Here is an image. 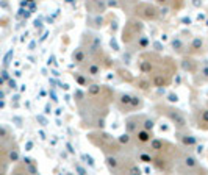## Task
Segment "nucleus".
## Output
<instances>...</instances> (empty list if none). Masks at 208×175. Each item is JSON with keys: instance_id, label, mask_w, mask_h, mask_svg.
Here are the masks:
<instances>
[{"instance_id": "35", "label": "nucleus", "mask_w": 208, "mask_h": 175, "mask_svg": "<svg viewBox=\"0 0 208 175\" xmlns=\"http://www.w3.org/2000/svg\"><path fill=\"white\" fill-rule=\"evenodd\" d=\"M17 158H19V156H17V152H11L10 159H11V161H17Z\"/></svg>"}, {"instance_id": "32", "label": "nucleus", "mask_w": 208, "mask_h": 175, "mask_svg": "<svg viewBox=\"0 0 208 175\" xmlns=\"http://www.w3.org/2000/svg\"><path fill=\"white\" fill-rule=\"evenodd\" d=\"M75 80H77V83H78L80 86H86V85H88V80H86L85 77H81L80 74H75Z\"/></svg>"}, {"instance_id": "28", "label": "nucleus", "mask_w": 208, "mask_h": 175, "mask_svg": "<svg viewBox=\"0 0 208 175\" xmlns=\"http://www.w3.org/2000/svg\"><path fill=\"white\" fill-rule=\"evenodd\" d=\"M155 127V120L150 119V117H144L143 119V128H147V130H152Z\"/></svg>"}, {"instance_id": "13", "label": "nucleus", "mask_w": 208, "mask_h": 175, "mask_svg": "<svg viewBox=\"0 0 208 175\" xmlns=\"http://www.w3.org/2000/svg\"><path fill=\"white\" fill-rule=\"evenodd\" d=\"M188 52H189L191 55L203 53V52H205V41H203V38H200V36L192 38L191 42H189V46H188Z\"/></svg>"}, {"instance_id": "23", "label": "nucleus", "mask_w": 208, "mask_h": 175, "mask_svg": "<svg viewBox=\"0 0 208 175\" xmlns=\"http://www.w3.org/2000/svg\"><path fill=\"white\" fill-rule=\"evenodd\" d=\"M100 94H103V88L100 85H91V86H88V97L89 99H99Z\"/></svg>"}, {"instance_id": "14", "label": "nucleus", "mask_w": 208, "mask_h": 175, "mask_svg": "<svg viewBox=\"0 0 208 175\" xmlns=\"http://www.w3.org/2000/svg\"><path fill=\"white\" fill-rule=\"evenodd\" d=\"M143 119L144 116H130L127 120H125V128H127V133H135L136 130H139L143 127Z\"/></svg>"}, {"instance_id": "3", "label": "nucleus", "mask_w": 208, "mask_h": 175, "mask_svg": "<svg viewBox=\"0 0 208 175\" xmlns=\"http://www.w3.org/2000/svg\"><path fill=\"white\" fill-rule=\"evenodd\" d=\"M133 16L141 21H157L160 17V11H158V7L152 3L139 2L133 7Z\"/></svg>"}, {"instance_id": "12", "label": "nucleus", "mask_w": 208, "mask_h": 175, "mask_svg": "<svg viewBox=\"0 0 208 175\" xmlns=\"http://www.w3.org/2000/svg\"><path fill=\"white\" fill-rule=\"evenodd\" d=\"M177 139L180 141V144H183L185 147H194L197 144V139L196 136H192L189 131H186L185 128H180L177 130Z\"/></svg>"}, {"instance_id": "34", "label": "nucleus", "mask_w": 208, "mask_h": 175, "mask_svg": "<svg viewBox=\"0 0 208 175\" xmlns=\"http://www.w3.org/2000/svg\"><path fill=\"white\" fill-rule=\"evenodd\" d=\"M155 3L160 7H166V5H169V0H155Z\"/></svg>"}, {"instance_id": "27", "label": "nucleus", "mask_w": 208, "mask_h": 175, "mask_svg": "<svg viewBox=\"0 0 208 175\" xmlns=\"http://www.w3.org/2000/svg\"><path fill=\"white\" fill-rule=\"evenodd\" d=\"M152 158H153V155L149 153V152H141V153L138 155V159H139L141 163H152Z\"/></svg>"}, {"instance_id": "30", "label": "nucleus", "mask_w": 208, "mask_h": 175, "mask_svg": "<svg viewBox=\"0 0 208 175\" xmlns=\"http://www.w3.org/2000/svg\"><path fill=\"white\" fill-rule=\"evenodd\" d=\"M130 141H132V136H130V133H125V134H122V136L118 139V142H119L121 145H127Z\"/></svg>"}, {"instance_id": "4", "label": "nucleus", "mask_w": 208, "mask_h": 175, "mask_svg": "<svg viewBox=\"0 0 208 175\" xmlns=\"http://www.w3.org/2000/svg\"><path fill=\"white\" fill-rule=\"evenodd\" d=\"M116 105L119 109L128 113V111H136L143 106V100L138 97V95H132V94H127V92H122L118 95L116 99Z\"/></svg>"}, {"instance_id": "29", "label": "nucleus", "mask_w": 208, "mask_h": 175, "mask_svg": "<svg viewBox=\"0 0 208 175\" xmlns=\"http://www.w3.org/2000/svg\"><path fill=\"white\" fill-rule=\"evenodd\" d=\"M169 5L174 10H181L185 7V0H169Z\"/></svg>"}, {"instance_id": "16", "label": "nucleus", "mask_w": 208, "mask_h": 175, "mask_svg": "<svg viewBox=\"0 0 208 175\" xmlns=\"http://www.w3.org/2000/svg\"><path fill=\"white\" fill-rule=\"evenodd\" d=\"M171 78L172 77H169V75H166V74H160V72H153L152 74V86H157V88H164V86H167L169 83H171Z\"/></svg>"}, {"instance_id": "7", "label": "nucleus", "mask_w": 208, "mask_h": 175, "mask_svg": "<svg viewBox=\"0 0 208 175\" xmlns=\"http://www.w3.org/2000/svg\"><path fill=\"white\" fill-rule=\"evenodd\" d=\"M158 61L160 58L157 56V53H144L138 60V69L141 74H152Z\"/></svg>"}, {"instance_id": "19", "label": "nucleus", "mask_w": 208, "mask_h": 175, "mask_svg": "<svg viewBox=\"0 0 208 175\" xmlns=\"http://www.w3.org/2000/svg\"><path fill=\"white\" fill-rule=\"evenodd\" d=\"M88 25L91 28H102L105 25V19H103L100 14H89L88 17Z\"/></svg>"}, {"instance_id": "2", "label": "nucleus", "mask_w": 208, "mask_h": 175, "mask_svg": "<svg viewBox=\"0 0 208 175\" xmlns=\"http://www.w3.org/2000/svg\"><path fill=\"white\" fill-rule=\"evenodd\" d=\"M143 30H144V24L141 19L138 17H133V19H128L124 30H122V35H121V39L125 46H130L132 42H135V39L143 35Z\"/></svg>"}, {"instance_id": "9", "label": "nucleus", "mask_w": 208, "mask_h": 175, "mask_svg": "<svg viewBox=\"0 0 208 175\" xmlns=\"http://www.w3.org/2000/svg\"><path fill=\"white\" fill-rule=\"evenodd\" d=\"M108 0H86V10L89 14H102L107 11Z\"/></svg>"}, {"instance_id": "15", "label": "nucleus", "mask_w": 208, "mask_h": 175, "mask_svg": "<svg viewBox=\"0 0 208 175\" xmlns=\"http://www.w3.org/2000/svg\"><path fill=\"white\" fill-rule=\"evenodd\" d=\"M105 166L108 167V170H111L113 173L121 170V158L116 153H108L105 156Z\"/></svg>"}, {"instance_id": "31", "label": "nucleus", "mask_w": 208, "mask_h": 175, "mask_svg": "<svg viewBox=\"0 0 208 175\" xmlns=\"http://www.w3.org/2000/svg\"><path fill=\"white\" fill-rule=\"evenodd\" d=\"M130 72H127V70H119V77H122L125 81H133V77L132 75H128Z\"/></svg>"}, {"instance_id": "26", "label": "nucleus", "mask_w": 208, "mask_h": 175, "mask_svg": "<svg viewBox=\"0 0 208 175\" xmlns=\"http://www.w3.org/2000/svg\"><path fill=\"white\" fill-rule=\"evenodd\" d=\"M86 72L89 74V75H99V72H100V66L94 61V63H89L88 66H86Z\"/></svg>"}, {"instance_id": "8", "label": "nucleus", "mask_w": 208, "mask_h": 175, "mask_svg": "<svg viewBox=\"0 0 208 175\" xmlns=\"http://www.w3.org/2000/svg\"><path fill=\"white\" fill-rule=\"evenodd\" d=\"M171 161H172V159H171V155H167V153H161V152L155 153L153 158H152V164H153V167H155L157 170H160V172H166V170H169V169L172 167Z\"/></svg>"}, {"instance_id": "11", "label": "nucleus", "mask_w": 208, "mask_h": 175, "mask_svg": "<svg viewBox=\"0 0 208 175\" xmlns=\"http://www.w3.org/2000/svg\"><path fill=\"white\" fill-rule=\"evenodd\" d=\"M85 49L89 52V55H95V53H99L100 52V41H99V38H95V36H92V35H89V33H86L85 35Z\"/></svg>"}, {"instance_id": "5", "label": "nucleus", "mask_w": 208, "mask_h": 175, "mask_svg": "<svg viewBox=\"0 0 208 175\" xmlns=\"http://www.w3.org/2000/svg\"><path fill=\"white\" fill-rule=\"evenodd\" d=\"M158 111H160L163 116H166L169 120H172L174 125L177 127V130L186 128V117H185V114H183L180 109H177V108H174V106H169V105H160V106H158Z\"/></svg>"}, {"instance_id": "24", "label": "nucleus", "mask_w": 208, "mask_h": 175, "mask_svg": "<svg viewBox=\"0 0 208 175\" xmlns=\"http://www.w3.org/2000/svg\"><path fill=\"white\" fill-rule=\"evenodd\" d=\"M181 67L185 70H189V72H194L196 74V70H197V61L192 60V58H185V60H181Z\"/></svg>"}, {"instance_id": "33", "label": "nucleus", "mask_w": 208, "mask_h": 175, "mask_svg": "<svg viewBox=\"0 0 208 175\" xmlns=\"http://www.w3.org/2000/svg\"><path fill=\"white\" fill-rule=\"evenodd\" d=\"M153 47H155V50H157V52H161V50H163V44H161V42H158V41H155V42H153Z\"/></svg>"}, {"instance_id": "20", "label": "nucleus", "mask_w": 208, "mask_h": 175, "mask_svg": "<svg viewBox=\"0 0 208 175\" xmlns=\"http://www.w3.org/2000/svg\"><path fill=\"white\" fill-rule=\"evenodd\" d=\"M88 56H89V52H88L85 47H78V49L74 52V61H75L77 64H83V63L88 60Z\"/></svg>"}, {"instance_id": "21", "label": "nucleus", "mask_w": 208, "mask_h": 175, "mask_svg": "<svg viewBox=\"0 0 208 175\" xmlns=\"http://www.w3.org/2000/svg\"><path fill=\"white\" fill-rule=\"evenodd\" d=\"M133 83H135V86H136L138 89H141V91H144V92H149V91L152 89V81L147 80L146 77H139V78L133 80Z\"/></svg>"}, {"instance_id": "22", "label": "nucleus", "mask_w": 208, "mask_h": 175, "mask_svg": "<svg viewBox=\"0 0 208 175\" xmlns=\"http://www.w3.org/2000/svg\"><path fill=\"white\" fill-rule=\"evenodd\" d=\"M149 46H150V39H149V36H146V35H139V36L135 39V47H136V50H146V49H149Z\"/></svg>"}, {"instance_id": "10", "label": "nucleus", "mask_w": 208, "mask_h": 175, "mask_svg": "<svg viewBox=\"0 0 208 175\" xmlns=\"http://www.w3.org/2000/svg\"><path fill=\"white\" fill-rule=\"evenodd\" d=\"M153 134H152V130H147V128H139L133 133V139L135 142L139 145V147H144V145H149V142L152 141Z\"/></svg>"}, {"instance_id": "37", "label": "nucleus", "mask_w": 208, "mask_h": 175, "mask_svg": "<svg viewBox=\"0 0 208 175\" xmlns=\"http://www.w3.org/2000/svg\"><path fill=\"white\" fill-rule=\"evenodd\" d=\"M192 3H194V7H200V5H202L200 0H192Z\"/></svg>"}, {"instance_id": "36", "label": "nucleus", "mask_w": 208, "mask_h": 175, "mask_svg": "<svg viewBox=\"0 0 208 175\" xmlns=\"http://www.w3.org/2000/svg\"><path fill=\"white\" fill-rule=\"evenodd\" d=\"M169 100L175 102V100H177V95H175V94H169Z\"/></svg>"}, {"instance_id": "25", "label": "nucleus", "mask_w": 208, "mask_h": 175, "mask_svg": "<svg viewBox=\"0 0 208 175\" xmlns=\"http://www.w3.org/2000/svg\"><path fill=\"white\" fill-rule=\"evenodd\" d=\"M171 47L174 49V52H175V53H183V52H185V44H183V41H181L178 36H175V38L172 39Z\"/></svg>"}, {"instance_id": "6", "label": "nucleus", "mask_w": 208, "mask_h": 175, "mask_svg": "<svg viewBox=\"0 0 208 175\" xmlns=\"http://www.w3.org/2000/svg\"><path fill=\"white\" fill-rule=\"evenodd\" d=\"M180 167L178 170L180 172H185V173H192V172H200V173H206V170L203 167H199V161L194 155L185 152V153H180Z\"/></svg>"}, {"instance_id": "17", "label": "nucleus", "mask_w": 208, "mask_h": 175, "mask_svg": "<svg viewBox=\"0 0 208 175\" xmlns=\"http://www.w3.org/2000/svg\"><path fill=\"white\" fill-rule=\"evenodd\" d=\"M197 128L199 130H203V131L208 130V108L199 111V116H197Z\"/></svg>"}, {"instance_id": "1", "label": "nucleus", "mask_w": 208, "mask_h": 175, "mask_svg": "<svg viewBox=\"0 0 208 175\" xmlns=\"http://www.w3.org/2000/svg\"><path fill=\"white\" fill-rule=\"evenodd\" d=\"M89 141L97 145L99 148H102L103 152H108V153H118L122 145L110 134V133H105V131H92L88 134Z\"/></svg>"}, {"instance_id": "18", "label": "nucleus", "mask_w": 208, "mask_h": 175, "mask_svg": "<svg viewBox=\"0 0 208 175\" xmlns=\"http://www.w3.org/2000/svg\"><path fill=\"white\" fill-rule=\"evenodd\" d=\"M194 81L197 83H206L208 81V61H203L199 72H197V78L194 77Z\"/></svg>"}]
</instances>
